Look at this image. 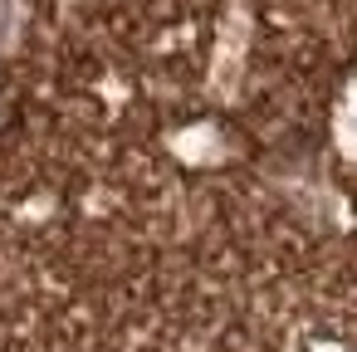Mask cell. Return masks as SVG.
<instances>
[{"label":"cell","mask_w":357,"mask_h":352,"mask_svg":"<svg viewBox=\"0 0 357 352\" xmlns=\"http://www.w3.org/2000/svg\"><path fill=\"white\" fill-rule=\"evenodd\" d=\"M15 15H20V0H0V45L10 40V30H15Z\"/></svg>","instance_id":"cell-1"}]
</instances>
